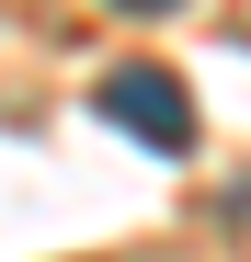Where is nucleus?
<instances>
[{
    "mask_svg": "<svg viewBox=\"0 0 251 262\" xmlns=\"http://www.w3.org/2000/svg\"><path fill=\"white\" fill-rule=\"evenodd\" d=\"M92 103H103V125H126V137L160 148V160H183V148H194V92H183L172 69H114Z\"/></svg>",
    "mask_w": 251,
    "mask_h": 262,
    "instance_id": "1",
    "label": "nucleus"
},
{
    "mask_svg": "<svg viewBox=\"0 0 251 262\" xmlns=\"http://www.w3.org/2000/svg\"><path fill=\"white\" fill-rule=\"evenodd\" d=\"M103 12H126V23H160V12H183V0H103Z\"/></svg>",
    "mask_w": 251,
    "mask_h": 262,
    "instance_id": "2",
    "label": "nucleus"
}]
</instances>
